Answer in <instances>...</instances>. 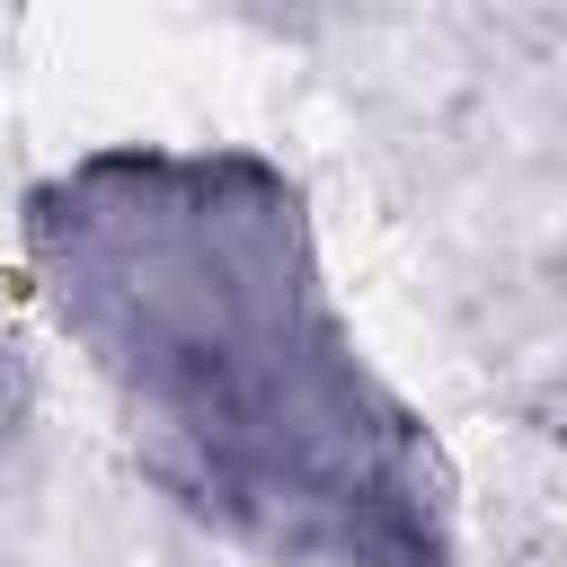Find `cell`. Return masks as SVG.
Instances as JSON below:
<instances>
[{
	"instance_id": "6da1fadb",
	"label": "cell",
	"mask_w": 567,
	"mask_h": 567,
	"mask_svg": "<svg viewBox=\"0 0 567 567\" xmlns=\"http://www.w3.org/2000/svg\"><path fill=\"white\" fill-rule=\"evenodd\" d=\"M27 266L195 523L275 567H452V470L346 328L275 159L89 151L27 195Z\"/></svg>"
},
{
	"instance_id": "7a4b0ae2",
	"label": "cell",
	"mask_w": 567,
	"mask_h": 567,
	"mask_svg": "<svg viewBox=\"0 0 567 567\" xmlns=\"http://www.w3.org/2000/svg\"><path fill=\"white\" fill-rule=\"evenodd\" d=\"M44 416V381H35V354L0 337V443H27Z\"/></svg>"
}]
</instances>
